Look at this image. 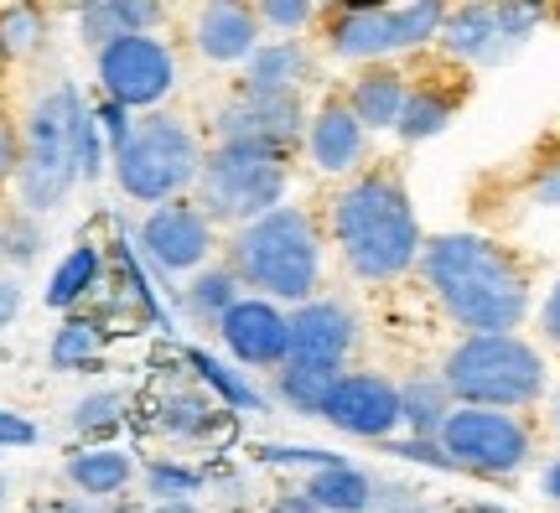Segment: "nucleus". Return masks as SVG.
I'll return each instance as SVG.
<instances>
[{
    "instance_id": "f257e3e1",
    "label": "nucleus",
    "mask_w": 560,
    "mask_h": 513,
    "mask_svg": "<svg viewBox=\"0 0 560 513\" xmlns=\"http://www.w3.org/2000/svg\"><path fill=\"white\" fill-rule=\"evenodd\" d=\"M416 276L425 280L441 316L457 327V337L520 333L535 312V280L509 244L488 234H431L420 249Z\"/></svg>"
},
{
    "instance_id": "f03ea898",
    "label": "nucleus",
    "mask_w": 560,
    "mask_h": 513,
    "mask_svg": "<svg viewBox=\"0 0 560 513\" xmlns=\"http://www.w3.org/2000/svg\"><path fill=\"white\" fill-rule=\"evenodd\" d=\"M327 238L338 244L348 276L369 285L410 276L425 249L410 187L395 172H359L353 182H342L327 208Z\"/></svg>"
},
{
    "instance_id": "7ed1b4c3",
    "label": "nucleus",
    "mask_w": 560,
    "mask_h": 513,
    "mask_svg": "<svg viewBox=\"0 0 560 513\" xmlns=\"http://www.w3.org/2000/svg\"><path fill=\"white\" fill-rule=\"evenodd\" d=\"M223 265L240 276V285L249 296L276 301V306L291 312V306L317 296V285H322L317 218L306 213V208H296V202H280L276 213H265L229 234Z\"/></svg>"
},
{
    "instance_id": "20e7f679",
    "label": "nucleus",
    "mask_w": 560,
    "mask_h": 513,
    "mask_svg": "<svg viewBox=\"0 0 560 513\" xmlns=\"http://www.w3.org/2000/svg\"><path fill=\"white\" fill-rule=\"evenodd\" d=\"M441 378L457 405L472 410H514L529 415L550 395V363L540 342L524 333H488V337H457L441 358Z\"/></svg>"
},
{
    "instance_id": "39448f33",
    "label": "nucleus",
    "mask_w": 560,
    "mask_h": 513,
    "mask_svg": "<svg viewBox=\"0 0 560 513\" xmlns=\"http://www.w3.org/2000/svg\"><path fill=\"white\" fill-rule=\"evenodd\" d=\"M202 156H208V145L192 130V119L156 109V115H140L130 125V136L109 151V166H115V182H120L125 198L161 208V202L192 198Z\"/></svg>"
},
{
    "instance_id": "423d86ee",
    "label": "nucleus",
    "mask_w": 560,
    "mask_h": 513,
    "mask_svg": "<svg viewBox=\"0 0 560 513\" xmlns=\"http://www.w3.org/2000/svg\"><path fill=\"white\" fill-rule=\"evenodd\" d=\"M79 89L52 83L47 94L21 119V166H16V198L21 213H58L68 193L79 187V156H73V125H79Z\"/></svg>"
},
{
    "instance_id": "0eeeda50",
    "label": "nucleus",
    "mask_w": 560,
    "mask_h": 513,
    "mask_svg": "<svg viewBox=\"0 0 560 513\" xmlns=\"http://www.w3.org/2000/svg\"><path fill=\"white\" fill-rule=\"evenodd\" d=\"M285 187H291V161L270 156V151H255V145H208L198 172V187H192V202L213 218V229H244L255 218L276 213L285 202Z\"/></svg>"
},
{
    "instance_id": "6e6552de",
    "label": "nucleus",
    "mask_w": 560,
    "mask_h": 513,
    "mask_svg": "<svg viewBox=\"0 0 560 513\" xmlns=\"http://www.w3.org/2000/svg\"><path fill=\"white\" fill-rule=\"evenodd\" d=\"M436 441H441V452H446V462H452V473L488 477V482L520 477L535 462V452H540L529 415L472 410V405H457V410L446 415Z\"/></svg>"
},
{
    "instance_id": "1a4fd4ad",
    "label": "nucleus",
    "mask_w": 560,
    "mask_h": 513,
    "mask_svg": "<svg viewBox=\"0 0 560 513\" xmlns=\"http://www.w3.org/2000/svg\"><path fill=\"white\" fill-rule=\"evenodd\" d=\"M94 79L109 104L130 115H156L177 89V53L161 37H120L94 53Z\"/></svg>"
},
{
    "instance_id": "9d476101",
    "label": "nucleus",
    "mask_w": 560,
    "mask_h": 513,
    "mask_svg": "<svg viewBox=\"0 0 560 513\" xmlns=\"http://www.w3.org/2000/svg\"><path fill=\"white\" fill-rule=\"evenodd\" d=\"M545 21V5H452L446 11V26H441L436 47L452 62H467V68H493L503 62L514 47L535 37V26Z\"/></svg>"
},
{
    "instance_id": "9b49d317",
    "label": "nucleus",
    "mask_w": 560,
    "mask_h": 513,
    "mask_svg": "<svg viewBox=\"0 0 560 513\" xmlns=\"http://www.w3.org/2000/svg\"><path fill=\"white\" fill-rule=\"evenodd\" d=\"M306 100L301 94H240L213 109V140L219 145H255L270 156H296L306 140Z\"/></svg>"
},
{
    "instance_id": "f8f14e48",
    "label": "nucleus",
    "mask_w": 560,
    "mask_h": 513,
    "mask_svg": "<svg viewBox=\"0 0 560 513\" xmlns=\"http://www.w3.org/2000/svg\"><path fill=\"white\" fill-rule=\"evenodd\" d=\"M140 249L166 276H198L202 265H213V255H219V229L192 198H177L161 202V208H145Z\"/></svg>"
},
{
    "instance_id": "ddd939ff",
    "label": "nucleus",
    "mask_w": 560,
    "mask_h": 513,
    "mask_svg": "<svg viewBox=\"0 0 560 513\" xmlns=\"http://www.w3.org/2000/svg\"><path fill=\"white\" fill-rule=\"evenodd\" d=\"M322 420L353 441H395L400 389H395V378L374 374V369H342L327 405H322Z\"/></svg>"
},
{
    "instance_id": "4468645a",
    "label": "nucleus",
    "mask_w": 560,
    "mask_h": 513,
    "mask_svg": "<svg viewBox=\"0 0 560 513\" xmlns=\"http://www.w3.org/2000/svg\"><path fill=\"white\" fill-rule=\"evenodd\" d=\"M213 333L229 348V358H240L244 369H270L276 374L280 363L291 358V312L276 306V301L240 296L223 312V322Z\"/></svg>"
},
{
    "instance_id": "2eb2a0df",
    "label": "nucleus",
    "mask_w": 560,
    "mask_h": 513,
    "mask_svg": "<svg viewBox=\"0 0 560 513\" xmlns=\"http://www.w3.org/2000/svg\"><path fill=\"white\" fill-rule=\"evenodd\" d=\"M359 312L338 296H312L291 306V358L285 363H327L348 369V358L359 348Z\"/></svg>"
},
{
    "instance_id": "dca6fc26",
    "label": "nucleus",
    "mask_w": 560,
    "mask_h": 513,
    "mask_svg": "<svg viewBox=\"0 0 560 513\" xmlns=\"http://www.w3.org/2000/svg\"><path fill=\"white\" fill-rule=\"evenodd\" d=\"M187 37H192L202 62H213V68H244V62L255 58V47L265 42V32L249 0H208V5L192 11Z\"/></svg>"
},
{
    "instance_id": "f3484780",
    "label": "nucleus",
    "mask_w": 560,
    "mask_h": 513,
    "mask_svg": "<svg viewBox=\"0 0 560 513\" xmlns=\"http://www.w3.org/2000/svg\"><path fill=\"white\" fill-rule=\"evenodd\" d=\"M306 161L327 172V177H348V172H363L369 161V130L359 125V115L342 104V94H327V100L306 115V140H301Z\"/></svg>"
},
{
    "instance_id": "a211bd4d",
    "label": "nucleus",
    "mask_w": 560,
    "mask_h": 513,
    "mask_svg": "<svg viewBox=\"0 0 560 513\" xmlns=\"http://www.w3.org/2000/svg\"><path fill=\"white\" fill-rule=\"evenodd\" d=\"M322 42L353 68H380L395 58L389 5H322Z\"/></svg>"
},
{
    "instance_id": "6ab92c4d",
    "label": "nucleus",
    "mask_w": 560,
    "mask_h": 513,
    "mask_svg": "<svg viewBox=\"0 0 560 513\" xmlns=\"http://www.w3.org/2000/svg\"><path fill=\"white\" fill-rule=\"evenodd\" d=\"M410 73L395 68V62H380V68H359L348 89H342V104L359 115V125L374 136V130H395L405 100H410Z\"/></svg>"
},
{
    "instance_id": "aec40b11",
    "label": "nucleus",
    "mask_w": 560,
    "mask_h": 513,
    "mask_svg": "<svg viewBox=\"0 0 560 513\" xmlns=\"http://www.w3.org/2000/svg\"><path fill=\"white\" fill-rule=\"evenodd\" d=\"M312 73H317V62H312V47L301 37H265L255 47V58L244 62L240 94H301L312 83Z\"/></svg>"
},
{
    "instance_id": "412c9836",
    "label": "nucleus",
    "mask_w": 560,
    "mask_h": 513,
    "mask_svg": "<svg viewBox=\"0 0 560 513\" xmlns=\"http://www.w3.org/2000/svg\"><path fill=\"white\" fill-rule=\"evenodd\" d=\"M161 21H166V5L156 0H89L79 5V37L89 53H104L120 37H156Z\"/></svg>"
},
{
    "instance_id": "4be33fe9",
    "label": "nucleus",
    "mask_w": 560,
    "mask_h": 513,
    "mask_svg": "<svg viewBox=\"0 0 560 513\" xmlns=\"http://www.w3.org/2000/svg\"><path fill=\"white\" fill-rule=\"evenodd\" d=\"M374 493H380V477L353 462H327L301 482V498L322 513H374Z\"/></svg>"
},
{
    "instance_id": "5701e85b",
    "label": "nucleus",
    "mask_w": 560,
    "mask_h": 513,
    "mask_svg": "<svg viewBox=\"0 0 560 513\" xmlns=\"http://www.w3.org/2000/svg\"><path fill=\"white\" fill-rule=\"evenodd\" d=\"M400 425L416 441H436L441 425H446V415L457 410V399H452V389H446V378H441V369H416V374H405L400 384Z\"/></svg>"
},
{
    "instance_id": "b1692460",
    "label": "nucleus",
    "mask_w": 560,
    "mask_h": 513,
    "mask_svg": "<svg viewBox=\"0 0 560 513\" xmlns=\"http://www.w3.org/2000/svg\"><path fill=\"white\" fill-rule=\"evenodd\" d=\"M62 477H68V488L89 503H115V498L136 482V462L115 446H89V452L68 456L62 462Z\"/></svg>"
},
{
    "instance_id": "393cba45",
    "label": "nucleus",
    "mask_w": 560,
    "mask_h": 513,
    "mask_svg": "<svg viewBox=\"0 0 560 513\" xmlns=\"http://www.w3.org/2000/svg\"><path fill=\"white\" fill-rule=\"evenodd\" d=\"M462 109V89H441L436 79H416L410 83V100H405L400 119H395V136L420 145V140L441 136Z\"/></svg>"
},
{
    "instance_id": "a878e982",
    "label": "nucleus",
    "mask_w": 560,
    "mask_h": 513,
    "mask_svg": "<svg viewBox=\"0 0 560 513\" xmlns=\"http://www.w3.org/2000/svg\"><path fill=\"white\" fill-rule=\"evenodd\" d=\"M100 353H104V322H94V316H83V312L62 316V327L47 342V363L58 374H89L100 363Z\"/></svg>"
},
{
    "instance_id": "bb28decb",
    "label": "nucleus",
    "mask_w": 560,
    "mask_h": 513,
    "mask_svg": "<svg viewBox=\"0 0 560 513\" xmlns=\"http://www.w3.org/2000/svg\"><path fill=\"white\" fill-rule=\"evenodd\" d=\"M240 296H244V285H240V276H234L223 259L202 265L198 276L182 285V306H187V312H192V322H202V327H219L223 312H229Z\"/></svg>"
},
{
    "instance_id": "cd10ccee",
    "label": "nucleus",
    "mask_w": 560,
    "mask_h": 513,
    "mask_svg": "<svg viewBox=\"0 0 560 513\" xmlns=\"http://www.w3.org/2000/svg\"><path fill=\"white\" fill-rule=\"evenodd\" d=\"M342 369H327V363H280L276 369V395L285 410L296 415H322L332 384H338Z\"/></svg>"
},
{
    "instance_id": "c85d7f7f",
    "label": "nucleus",
    "mask_w": 560,
    "mask_h": 513,
    "mask_svg": "<svg viewBox=\"0 0 560 513\" xmlns=\"http://www.w3.org/2000/svg\"><path fill=\"white\" fill-rule=\"evenodd\" d=\"M100 280H104V255L94 244H79V249H68V259H62L58 270H52V280H47V306H52V312H73Z\"/></svg>"
},
{
    "instance_id": "c756f323",
    "label": "nucleus",
    "mask_w": 560,
    "mask_h": 513,
    "mask_svg": "<svg viewBox=\"0 0 560 513\" xmlns=\"http://www.w3.org/2000/svg\"><path fill=\"white\" fill-rule=\"evenodd\" d=\"M446 11H452V5H441V0H400V5H389L395 53H420V47H431V42L441 37V26H446Z\"/></svg>"
},
{
    "instance_id": "7c9ffc66",
    "label": "nucleus",
    "mask_w": 560,
    "mask_h": 513,
    "mask_svg": "<svg viewBox=\"0 0 560 513\" xmlns=\"http://www.w3.org/2000/svg\"><path fill=\"white\" fill-rule=\"evenodd\" d=\"M0 47L11 62H32L47 47V11L42 5H0Z\"/></svg>"
},
{
    "instance_id": "2f4dec72",
    "label": "nucleus",
    "mask_w": 560,
    "mask_h": 513,
    "mask_svg": "<svg viewBox=\"0 0 560 513\" xmlns=\"http://www.w3.org/2000/svg\"><path fill=\"white\" fill-rule=\"evenodd\" d=\"M161 425L172 435H213L223 425V405L219 399H208V395H198V389H177V395L161 405Z\"/></svg>"
},
{
    "instance_id": "473e14b6",
    "label": "nucleus",
    "mask_w": 560,
    "mask_h": 513,
    "mask_svg": "<svg viewBox=\"0 0 560 513\" xmlns=\"http://www.w3.org/2000/svg\"><path fill=\"white\" fill-rule=\"evenodd\" d=\"M125 405H130L125 389H94V395H83L79 405H73V431L79 435H109L125 420Z\"/></svg>"
},
{
    "instance_id": "72a5a7b5",
    "label": "nucleus",
    "mask_w": 560,
    "mask_h": 513,
    "mask_svg": "<svg viewBox=\"0 0 560 513\" xmlns=\"http://www.w3.org/2000/svg\"><path fill=\"white\" fill-rule=\"evenodd\" d=\"M187 363H192L202 384H208V389L219 395L223 410H229V405H234V410H260V395H255V389H249V384H244L240 374H229V369H223L219 358H208V353H187Z\"/></svg>"
},
{
    "instance_id": "f704fd0d",
    "label": "nucleus",
    "mask_w": 560,
    "mask_h": 513,
    "mask_svg": "<svg viewBox=\"0 0 560 513\" xmlns=\"http://www.w3.org/2000/svg\"><path fill=\"white\" fill-rule=\"evenodd\" d=\"M255 16H260V32L270 26L276 37L296 42L301 26L322 21V5H312V0H255Z\"/></svg>"
},
{
    "instance_id": "c9c22d12",
    "label": "nucleus",
    "mask_w": 560,
    "mask_h": 513,
    "mask_svg": "<svg viewBox=\"0 0 560 513\" xmlns=\"http://www.w3.org/2000/svg\"><path fill=\"white\" fill-rule=\"evenodd\" d=\"M202 488V473L177 467V462H151L145 467V493L156 503H192V493Z\"/></svg>"
},
{
    "instance_id": "e433bc0d",
    "label": "nucleus",
    "mask_w": 560,
    "mask_h": 513,
    "mask_svg": "<svg viewBox=\"0 0 560 513\" xmlns=\"http://www.w3.org/2000/svg\"><path fill=\"white\" fill-rule=\"evenodd\" d=\"M0 255L5 265H32L42 255V223L32 213H5V229H0Z\"/></svg>"
},
{
    "instance_id": "4c0bfd02",
    "label": "nucleus",
    "mask_w": 560,
    "mask_h": 513,
    "mask_svg": "<svg viewBox=\"0 0 560 513\" xmlns=\"http://www.w3.org/2000/svg\"><path fill=\"white\" fill-rule=\"evenodd\" d=\"M73 156H79V182H100L104 172V130L94 109L83 104L79 109V125H73Z\"/></svg>"
},
{
    "instance_id": "58836bf2",
    "label": "nucleus",
    "mask_w": 560,
    "mask_h": 513,
    "mask_svg": "<svg viewBox=\"0 0 560 513\" xmlns=\"http://www.w3.org/2000/svg\"><path fill=\"white\" fill-rule=\"evenodd\" d=\"M16 166H21V125L0 109V187L16 182Z\"/></svg>"
},
{
    "instance_id": "ea45409f",
    "label": "nucleus",
    "mask_w": 560,
    "mask_h": 513,
    "mask_svg": "<svg viewBox=\"0 0 560 513\" xmlns=\"http://www.w3.org/2000/svg\"><path fill=\"white\" fill-rule=\"evenodd\" d=\"M529 198L540 202V208H560V156H545L535 166V177H529Z\"/></svg>"
},
{
    "instance_id": "a19ab883",
    "label": "nucleus",
    "mask_w": 560,
    "mask_h": 513,
    "mask_svg": "<svg viewBox=\"0 0 560 513\" xmlns=\"http://www.w3.org/2000/svg\"><path fill=\"white\" fill-rule=\"evenodd\" d=\"M395 456H410V462H425V467H441V473H452V462L441 452V441H416V435H405V441H384Z\"/></svg>"
},
{
    "instance_id": "79ce46f5",
    "label": "nucleus",
    "mask_w": 560,
    "mask_h": 513,
    "mask_svg": "<svg viewBox=\"0 0 560 513\" xmlns=\"http://www.w3.org/2000/svg\"><path fill=\"white\" fill-rule=\"evenodd\" d=\"M535 322H540V342L550 348V353H560V280L545 291L540 312H535Z\"/></svg>"
},
{
    "instance_id": "37998d69",
    "label": "nucleus",
    "mask_w": 560,
    "mask_h": 513,
    "mask_svg": "<svg viewBox=\"0 0 560 513\" xmlns=\"http://www.w3.org/2000/svg\"><path fill=\"white\" fill-rule=\"evenodd\" d=\"M37 441V420H26L16 410H0V452H11V446H32Z\"/></svg>"
},
{
    "instance_id": "c03bdc74",
    "label": "nucleus",
    "mask_w": 560,
    "mask_h": 513,
    "mask_svg": "<svg viewBox=\"0 0 560 513\" xmlns=\"http://www.w3.org/2000/svg\"><path fill=\"white\" fill-rule=\"evenodd\" d=\"M94 119H100V130L109 136V151H115V145L130 136V125H136V119H130V109H120V104H109V100L94 104Z\"/></svg>"
},
{
    "instance_id": "a18cd8bd",
    "label": "nucleus",
    "mask_w": 560,
    "mask_h": 513,
    "mask_svg": "<svg viewBox=\"0 0 560 513\" xmlns=\"http://www.w3.org/2000/svg\"><path fill=\"white\" fill-rule=\"evenodd\" d=\"M32 513H104V503H89V498L68 493V498H42V503H32Z\"/></svg>"
},
{
    "instance_id": "49530a36",
    "label": "nucleus",
    "mask_w": 560,
    "mask_h": 513,
    "mask_svg": "<svg viewBox=\"0 0 560 513\" xmlns=\"http://www.w3.org/2000/svg\"><path fill=\"white\" fill-rule=\"evenodd\" d=\"M16 316H21V285L11 276H0V333H5Z\"/></svg>"
},
{
    "instance_id": "de8ad7c7",
    "label": "nucleus",
    "mask_w": 560,
    "mask_h": 513,
    "mask_svg": "<svg viewBox=\"0 0 560 513\" xmlns=\"http://www.w3.org/2000/svg\"><path fill=\"white\" fill-rule=\"evenodd\" d=\"M540 493H545V498H550V503H556V509H560V452H556V456H550V462H545V467H540Z\"/></svg>"
},
{
    "instance_id": "09e8293b",
    "label": "nucleus",
    "mask_w": 560,
    "mask_h": 513,
    "mask_svg": "<svg viewBox=\"0 0 560 513\" xmlns=\"http://www.w3.org/2000/svg\"><path fill=\"white\" fill-rule=\"evenodd\" d=\"M265 513H322V509H312V503H306L301 493H291V498H276V503H270Z\"/></svg>"
},
{
    "instance_id": "8fccbe9b",
    "label": "nucleus",
    "mask_w": 560,
    "mask_h": 513,
    "mask_svg": "<svg viewBox=\"0 0 560 513\" xmlns=\"http://www.w3.org/2000/svg\"><path fill=\"white\" fill-rule=\"evenodd\" d=\"M545 410H550V425L560 435V378H550V395H545Z\"/></svg>"
},
{
    "instance_id": "3c124183",
    "label": "nucleus",
    "mask_w": 560,
    "mask_h": 513,
    "mask_svg": "<svg viewBox=\"0 0 560 513\" xmlns=\"http://www.w3.org/2000/svg\"><path fill=\"white\" fill-rule=\"evenodd\" d=\"M145 513H202L198 503H156V509H145Z\"/></svg>"
},
{
    "instance_id": "603ef678",
    "label": "nucleus",
    "mask_w": 560,
    "mask_h": 513,
    "mask_svg": "<svg viewBox=\"0 0 560 513\" xmlns=\"http://www.w3.org/2000/svg\"><path fill=\"white\" fill-rule=\"evenodd\" d=\"M400 513H446V509H436V503H425V498H416L410 509H400Z\"/></svg>"
},
{
    "instance_id": "864d4df0",
    "label": "nucleus",
    "mask_w": 560,
    "mask_h": 513,
    "mask_svg": "<svg viewBox=\"0 0 560 513\" xmlns=\"http://www.w3.org/2000/svg\"><path fill=\"white\" fill-rule=\"evenodd\" d=\"M467 513H509V509H499V503H467Z\"/></svg>"
},
{
    "instance_id": "5fc2aeb1",
    "label": "nucleus",
    "mask_w": 560,
    "mask_h": 513,
    "mask_svg": "<svg viewBox=\"0 0 560 513\" xmlns=\"http://www.w3.org/2000/svg\"><path fill=\"white\" fill-rule=\"evenodd\" d=\"M5 68H11V58H5V47H0V79H5Z\"/></svg>"
},
{
    "instance_id": "6e6d98bb",
    "label": "nucleus",
    "mask_w": 560,
    "mask_h": 513,
    "mask_svg": "<svg viewBox=\"0 0 560 513\" xmlns=\"http://www.w3.org/2000/svg\"><path fill=\"white\" fill-rule=\"evenodd\" d=\"M0 229H5V213H0ZM0 265H5V255H0Z\"/></svg>"
},
{
    "instance_id": "4d7b16f0",
    "label": "nucleus",
    "mask_w": 560,
    "mask_h": 513,
    "mask_svg": "<svg viewBox=\"0 0 560 513\" xmlns=\"http://www.w3.org/2000/svg\"><path fill=\"white\" fill-rule=\"evenodd\" d=\"M0 503H5V482H0Z\"/></svg>"
}]
</instances>
